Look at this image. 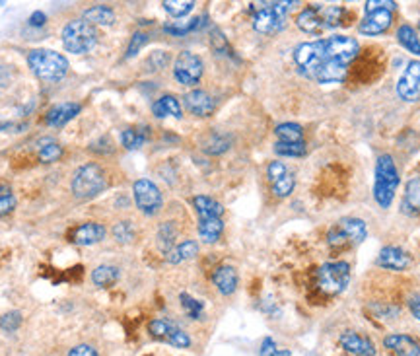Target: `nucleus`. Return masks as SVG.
I'll use <instances>...</instances> for the list:
<instances>
[{"mask_svg": "<svg viewBox=\"0 0 420 356\" xmlns=\"http://www.w3.org/2000/svg\"><path fill=\"white\" fill-rule=\"evenodd\" d=\"M419 25H420V24H419Z\"/></svg>", "mask_w": 420, "mask_h": 356, "instance_id": "obj_52", "label": "nucleus"}, {"mask_svg": "<svg viewBox=\"0 0 420 356\" xmlns=\"http://www.w3.org/2000/svg\"><path fill=\"white\" fill-rule=\"evenodd\" d=\"M212 283L218 288V292L224 294V296H230L238 288V273H235L232 265H220L212 273Z\"/></svg>", "mask_w": 420, "mask_h": 356, "instance_id": "obj_20", "label": "nucleus"}, {"mask_svg": "<svg viewBox=\"0 0 420 356\" xmlns=\"http://www.w3.org/2000/svg\"><path fill=\"white\" fill-rule=\"evenodd\" d=\"M132 195H134V203L139 206L140 213L152 214L160 213L162 208V191L158 189V185L150 179H139L132 185Z\"/></svg>", "mask_w": 420, "mask_h": 356, "instance_id": "obj_9", "label": "nucleus"}, {"mask_svg": "<svg viewBox=\"0 0 420 356\" xmlns=\"http://www.w3.org/2000/svg\"><path fill=\"white\" fill-rule=\"evenodd\" d=\"M403 206L411 208L412 213H420V177H412L411 182L407 183Z\"/></svg>", "mask_w": 420, "mask_h": 356, "instance_id": "obj_31", "label": "nucleus"}, {"mask_svg": "<svg viewBox=\"0 0 420 356\" xmlns=\"http://www.w3.org/2000/svg\"><path fill=\"white\" fill-rule=\"evenodd\" d=\"M179 300H181V306L187 312V316L191 317V319H202V312H204V304L201 300H194L193 296H189V294H181L179 296Z\"/></svg>", "mask_w": 420, "mask_h": 356, "instance_id": "obj_36", "label": "nucleus"}, {"mask_svg": "<svg viewBox=\"0 0 420 356\" xmlns=\"http://www.w3.org/2000/svg\"><path fill=\"white\" fill-rule=\"evenodd\" d=\"M175 236H177L175 224H173V222H163L162 226H160V230H158V244H160V247H162L165 254H168L170 249H173Z\"/></svg>", "mask_w": 420, "mask_h": 356, "instance_id": "obj_34", "label": "nucleus"}, {"mask_svg": "<svg viewBox=\"0 0 420 356\" xmlns=\"http://www.w3.org/2000/svg\"><path fill=\"white\" fill-rule=\"evenodd\" d=\"M319 286L329 294H341L350 280V265L344 261L325 263L317 273Z\"/></svg>", "mask_w": 420, "mask_h": 356, "instance_id": "obj_7", "label": "nucleus"}, {"mask_svg": "<svg viewBox=\"0 0 420 356\" xmlns=\"http://www.w3.org/2000/svg\"><path fill=\"white\" fill-rule=\"evenodd\" d=\"M183 103H185L187 109L191 111L193 115H197V117H210L214 113V107H216L214 100L204 90H191L183 97Z\"/></svg>", "mask_w": 420, "mask_h": 356, "instance_id": "obj_14", "label": "nucleus"}, {"mask_svg": "<svg viewBox=\"0 0 420 356\" xmlns=\"http://www.w3.org/2000/svg\"><path fill=\"white\" fill-rule=\"evenodd\" d=\"M148 141L146 127H129L121 133V143L127 150H136Z\"/></svg>", "mask_w": 420, "mask_h": 356, "instance_id": "obj_27", "label": "nucleus"}, {"mask_svg": "<svg viewBox=\"0 0 420 356\" xmlns=\"http://www.w3.org/2000/svg\"><path fill=\"white\" fill-rule=\"evenodd\" d=\"M47 16L43 14V12H33L30 16V25L31 28H41V25L45 24Z\"/></svg>", "mask_w": 420, "mask_h": 356, "instance_id": "obj_50", "label": "nucleus"}, {"mask_svg": "<svg viewBox=\"0 0 420 356\" xmlns=\"http://www.w3.org/2000/svg\"><path fill=\"white\" fill-rule=\"evenodd\" d=\"M202 71H204V64H202L201 57L189 53V51L179 53L175 64H173V76L183 86L199 84V80L202 78Z\"/></svg>", "mask_w": 420, "mask_h": 356, "instance_id": "obj_8", "label": "nucleus"}, {"mask_svg": "<svg viewBox=\"0 0 420 356\" xmlns=\"http://www.w3.org/2000/svg\"><path fill=\"white\" fill-rule=\"evenodd\" d=\"M409 308H411L412 316L420 321V294H414L411 300H409Z\"/></svg>", "mask_w": 420, "mask_h": 356, "instance_id": "obj_49", "label": "nucleus"}, {"mask_svg": "<svg viewBox=\"0 0 420 356\" xmlns=\"http://www.w3.org/2000/svg\"><path fill=\"white\" fill-rule=\"evenodd\" d=\"M341 345L344 350H349L354 356H375V347L370 339L354 331H346L341 335Z\"/></svg>", "mask_w": 420, "mask_h": 356, "instance_id": "obj_18", "label": "nucleus"}, {"mask_svg": "<svg viewBox=\"0 0 420 356\" xmlns=\"http://www.w3.org/2000/svg\"><path fill=\"white\" fill-rule=\"evenodd\" d=\"M232 146V136L228 135H210L204 144H202V150L209 152V154H222Z\"/></svg>", "mask_w": 420, "mask_h": 356, "instance_id": "obj_33", "label": "nucleus"}, {"mask_svg": "<svg viewBox=\"0 0 420 356\" xmlns=\"http://www.w3.org/2000/svg\"><path fill=\"white\" fill-rule=\"evenodd\" d=\"M80 109H82V105L74 102H64L59 103V105H53L51 109L47 111L45 123L49 127H64L69 121L76 117Z\"/></svg>", "mask_w": 420, "mask_h": 356, "instance_id": "obj_15", "label": "nucleus"}, {"mask_svg": "<svg viewBox=\"0 0 420 356\" xmlns=\"http://www.w3.org/2000/svg\"><path fill=\"white\" fill-rule=\"evenodd\" d=\"M20 325H22V314L20 312H8L4 316L0 317V329L6 333H14L20 329Z\"/></svg>", "mask_w": 420, "mask_h": 356, "instance_id": "obj_42", "label": "nucleus"}, {"mask_svg": "<svg viewBox=\"0 0 420 356\" xmlns=\"http://www.w3.org/2000/svg\"><path fill=\"white\" fill-rule=\"evenodd\" d=\"M391 22H393V10H375L366 14L358 30L362 35H380L387 30Z\"/></svg>", "mask_w": 420, "mask_h": 356, "instance_id": "obj_13", "label": "nucleus"}, {"mask_svg": "<svg viewBox=\"0 0 420 356\" xmlns=\"http://www.w3.org/2000/svg\"><path fill=\"white\" fill-rule=\"evenodd\" d=\"M253 28L259 33H276L284 28L286 12L292 2H263L253 4Z\"/></svg>", "mask_w": 420, "mask_h": 356, "instance_id": "obj_5", "label": "nucleus"}, {"mask_svg": "<svg viewBox=\"0 0 420 356\" xmlns=\"http://www.w3.org/2000/svg\"><path fill=\"white\" fill-rule=\"evenodd\" d=\"M84 20L86 22H90L92 25H113V22H115V12L109 8V6L98 4V6H92L90 10H86Z\"/></svg>", "mask_w": 420, "mask_h": 356, "instance_id": "obj_28", "label": "nucleus"}, {"mask_svg": "<svg viewBox=\"0 0 420 356\" xmlns=\"http://www.w3.org/2000/svg\"><path fill=\"white\" fill-rule=\"evenodd\" d=\"M28 64L37 78L45 82H59L69 72V61L51 49H35L28 55Z\"/></svg>", "mask_w": 420, "mask_h": 356, "instance_id": "obj_2", "label": "nucleus"}, {"mask_svg": "<svg viewBox=\"0 0 420 356\" xmlns=\"http://www.w3.org/2000/svg\"><path fill=\"white\" fill-rule=\"evenodd\" d=\"M397 94L404 102L420 100V61H411L407 64V71L397 82Z\"/></svg>", "mask_w": 420, "mask_h": 356, "instance_id": "obj_12", "label": "nucleus"}, {"mask_svg": "<svg viewBox=\"0 0 420 356\" xmlns=\"http://www.w3.org/2000/svg\"><path fill=\"white\" fill-rule=\"evenodd\" d=\"M4 127H8V125H0V129H4Z\"/></svg>", "mask_w": 420, "mask_h": 356, "instance_id": "obj_51", "label": "nucleus"}, {"mask_svg": "<svg viewBox=\"0 0 420 356\" xmlns=\"http://www.w3.org/2000/svg\"><path fill=\"white\" fill-rule=\"evenodd\" d=\"M162 6L170 16L183 18L194 8V2L193 0H165Z\"/></svg>", "mask_w": 420, "mask_h": 356, "instance_id": "obj_35", "label": "nucleus"}, {"mask_svg": "<svg viewBox=\"0 0 420 356\" xmlns=\"http://www.w3.org/2000/svg\"><path fill=\"white\" fill-rule=\"evenodd\" d=\"M105 187H107V175L98 164H86L78 167L70 183V189L76 198H92L100 195Z\"/></svg>", "mask_w": 420, "mask_h": 356, "instance_id": "obj_4", "label": "nucleus"}, {"mask_svg": "<svg viewBox=\"0 0 420 356\" xmlns=\"http://www.w3.org/2000/svg\"><path fill=\"white\" fill-rule=\"evenodd\" d=\"M62 156V148L61 144L54 143L53 138H45L39 143V160L45 162V164H51V162H57V160Z\"/></svg>", "mask_w": 420, "mask_h": 356, "instance_id": "obj_32", "label": "nucleus"}, {"mask_svg": "<svg viewBox=\"0 0 420 356\" xmlns=\"http://www.w3.org/2000/svg\"><path fill=\"white\" fill-rule=\"evenodd\" d=\"M113 237H115L119 244H131L134 239V228L129 220L117 222L113 226Z\"/></svg>", "mask_w": 420, "mask_h": 356, "instance_id": "obj_38", "label": "nucleus"}, {"mask_svg": "<svg viewBox=\"0 0 420 356\" xmlns=\"http://www.w3.org/2000/svg\"><path fill=\"white\" fill-rule=\"evenodd\" d=\"M360 45L349 35H331L327 40L302 43L294 49L296 66L303 76L319 84L342 82L349 64L356 59Z\"/></svg>", "mask_w": 420, "mask_h": 356, "instance_id": "obj_1", "label": "nucleus"}, {"mask_svg": "<svg viewBox=\"0 0 420 356\" xmlns=\"http://www.w3.org/2000/svg\"><path fill=\"white\" fill-rule=\"evenodd\" d=\"M165 63H168V55L163 53V51H156V53H152V57L148 59V71H160V69H163L165 66Z\"/></svg>", "mask_w": 420, "mask_h": 356, "instance_id": "obj_47", "label": "nucleus"}, {"mask_svg": "<svg viewBox=\"0 0 420 356\" xmlns=\"http://www.w3.org/2000/svg\"><path fill=\"white\" fill-rule=\"evenodd\" d=\"M397 40H399V43H401L407 51H411L412 55L420 57V40L411 25H401V28L397 30Z\"/></svg>", "mask_w": 420, "mask_h": 356, "instance_id": "obj_29", "label": "nucleus"}, {"mask_svg": "<svg viewBox=\"0 0 420 356\" xmlns=\"http://www.w3.org/2000/svg\"><path fill=\"white\" fill-rule=\"evenodd\" d=\"M148 331H150L152 337L163 340V343H168L171 347H191V337H189L179 325L170 321V319H152V321L148 324Z\"/></svg>", "mask_w": 420, "mask_h": 356, "instance_id": "obj_10", "label": "nucleus"}, {"mask_svg": "<svg viewBox=\"0 0 420 356\" xmlns=\"http://www.w3.org/2000/svg\"><path fill=\"white\" fill-rule=\"evenodd\" d=\"M66 356H98V352H95V348L93 347H90V345L82 343V345H76V347L70 348L69 355Z\"/></svg>", "mask_w": 420, "mask_h": 356, "instance_id": "obj_48", "label": "nucleus"}, {"mask_svg": "<svg viewBox=\"0 0 420 356\" xmlns=\"http://www.w3.org/2000/svg\"><path fill=\"white\" fill-rule=\"evenodd\" d=\"M276 136L280 138V143H290V144H298L303 143V131L300 125L296 123H282L276 127Z\"/></svg>", "mask_w": 420, "mask_h": 356, "instance_id": "obj_30", "label": "nucleus"}, {"mask_svg": "<svg viewBox=\"0 0 420 356\" xmlns=\"http://www.w3.org/2000/svg\"><path fill=\"white\" fill-rule=\"evenodd\" d=\"M197 254H199V244L193 242V239H185V242H181L177 246H173V249H170L165 254V259L173 263V265H177V263L187 261V259H193Z\"/></svg>", "mask_w": 420, "mask_h": 356, "instance_id": "obj_24", "label": "nucleus"}, {"mask_svg": "<svg viewBox=\"0 0 420 356\" xmlns=\"http://www.w3.org/2000/svg\"><path fill=\"white\" fill-rule=\"evenodd\" d=\"M224 232L222 218H201L199 220V236L204 244H214Z\"/></svg>", "mask_w": 420, "mask_h": 356, "instance_id": "obj_23", "label": "nucleus"}, {"mask_svg": "<svg viewBox=\"0 0 420 356\" xmlns=\"http://www.w3.org/2000/svg\"><path fill=\"white\" fill-rule=\"evenodd\" d=\"M395 2H387V0H368L366 2V14L375 12V10H395Z\"/></svg>", "mask_w": 420, "mask_h": 356, "instance_id": "obj_46", "label": "nucleus"}, {"mask_svg": "<svg viewBox=\"0 0 420 356\" xmlns=\"http://www.w3.org/2000/svg\"><path fill=\"white\" fill-rule=\"evenodd\" d=\"M294 185H296V179H294V175L290 174L288 172L284 177H280L279 182H274L272 183V193L276 195V197H288L292 191H294Z\"/></svg>", "mask_w": 420, "mask_h": 356, "instance_id": "obj_39", "label": "nucleus"}, {"mask_svg": "<svg viewBox=\"0 0 420 356\" xmlns=\"http://www.w3.org/2000/svg\"><path fill=\"white\" fill-rule=\"evenodd\" d=\"M286 174H288V170L282 162H271V166L267 167V175H269V179H271L272 183L279 182L280 177H284Z\"/></svg>", "mask_w": 420, "mask_h": 356, "instance_id": "obj_45", "label": "nucleus"}, {"mask_svg": "<svg viewBox=\"0 0 420 356\" xmlns=\"http://www.w3.org/2000/svg\"><path fill=\"white\" fill-rule=\"evenodd\" d=\"M152 111H154L156 117H181V105L179 102L173 97V95H163L160 97L158 102L152 105Z\"/></svg>", "mask_w": 420, "mask_h": 356, "instance_id": "obj_26", "label": "nucleus"}, {"mask_svg": "<svg viewBox=\"0 0 420 356\" xmlns=\"http://www.w3.org/2000/svg\"><path fill=\"white\" fill-rule=\"evenodd\" d=\"M296 25L305 33H319L325 25H323V20L319 16L317 6H311V8L302 10L298 18H296Z\"/></svg>", "mask_w": 420, "mask_h": 356, "instance_id": "obj_21", "label": "nucleus"}, {"mask_svg": "<svg viewBox=\"0 0 420 356\" xmlns=\"http://www.w3.org/2000/svg\"><path fill=\"white\" fill-rule=\"evenodd\" d=\"M383 345L393 350L397 356H420V347L409 335H387Z\"/></svg>", "mask_w": 420, "mask_h": 356, "instance_id": "obj_19", "label": "nucleus"}, {"mask_svg": "<svg viewBox=\"0 0 420 356\" xmlns=\"http://www.w3.org/2000/svg\"><path fill=\"white\" fill-rule=\"evenodd\" d=\"M317 10L325 28H334V25L341 24V18H342L341 6H329V8H321V6H317Z\"/></svg>", "mask_w": 420, "mask_h": 356, "instance_id": "obj_40", "label": "nucleus"}, {"mask_svg": "<svg viewBox=\"0 0 420 356\" xmlns=\"http://www.w3.org/2000/svg\"><path fill=\"white\" fill-rule=\"evenodd\" d=\"M16 208V197H14V191L10 185L6 183H2L0 185V216H6Z\"/></svg>", "mask_w": 420, "mask_h": 356, "instance_id": "obj_37", "label": "nucleus"}, {"mask_svg": "<svg viewBox=\"0 0 420 356\" xmlns=\"http://www.w3.org/2000/svg\"><path fill=\"white\" fill-rule=\"evenodd\" d=\"M193 206L199 218H222L224 214V206L220 205L218 201L210 197H204V195H199V197L193 198Z\"/></svg>", "mask_w": 420, "mask_h": 356, "instance_id": "obj_22", "label": "nucleus"}, {"mask_svg": "<svg viewBox=\"0 0 420 356\" xmlns=\"http://www.w3.org/2000/svg\"><path fill=\"white\" fill-rule=\"evenodd\" d=\"M397 185H399V172L395 162L389 154H381L375 162V183H373V198L381 208L391 206Z\"/></svg>", "mask_w": 420, "mask_h": 356, "instance_id": "obj_3", "label": "nucleus"}, {"mask_svg": "<svg viewBox=\"0 0 420 356\" xmlns=\"http://www.w3.org/2000/svg\"><path fill=\"white\" fill-rule=\"evenodd\" d=\"M378 265L383 267V269L404 271L411 265V257H409V254L403 251L401 247L387 246L383 247L380 251V255H378Z\"/></svg>", "mask_w": 420, "mask_h": 356, "instance_id": "obj_17", "label": "nucleus"}, {"mask_svg": "<svg viewBox=\"0 0 420 356\" xmlns=\"http://www.w3.org/2000/svg\"><path fill=\"white\" fill-rule=\"evenodd\" d=\"M259 356H292V355H290V350H284V348L280 350V348L276 347L274 339L267 337V339L263 340V345H261Z\"/></svg>", "mask_w": 420, "mask_h": 356, "instance_id": "obj_43", "label": "nucleus"}, {"mask_svg": "<svg viewBox=\"0 0 420 356\" xmlns=\"http://www.w3.org/2000/svg\"><path fill=\"white\" fill-rule=\"evenodd\" d=\"M274 152L279 156H290V158H298L305 154V143L290 144V143H276L274 144Z\"/></svg>", "mask_w": 420, "mask_h": 356, "instance_id": "obj_41", "label": "nucleus"}, {"mask_svg": "<svg viewBox=\"0 0 420 356\" xmlns=\"http://www.w3.org/2000/svg\"><path fill=\"white\" fill-rule=\"evenodd\" d=\"M103 237H105V226H101L98 222H86L72 232L70 242L76 244V246H93V244L101 242Z\"/></svg>", "mask_w": 420, "mask_h": 356, "instance_id": "obj_16", "label": "nucleus"}, {"mask_svg": "<svg viewBox=\"0 0 420 356\" xmlns=\"http://www.w3.org/2000/svg\"><path fill=\"white\" fill-rule=\"evenodd\" d=\"M148 41V35L146 33H134L131 40V45H129V49H127V59H131V57H134L136 53H139L140 49L144 47V43Z\"/></svg>", "mask_w": 420, "mask_h": 356, "instance_id": "obj_44", "label": "nucleus"}, {"mask_svg": "<svg viewBox=\"0 0 420 356\" xmlns=\"http://www.w3.org/2000/svg\"><path fill=\"white\" fill-rule=\"evenodd\" d=\"M121 277V271L115 265H100L98 269L92 273L93 285L100 286V288H109L113 286Z\"/></svg>", "mask_w": 420, "mask_h": 356, "instance_id": "obj_25", "label": "nucleus"}, {"mask_svg": "<svg viewBox=\"0 0 420 356\" xmlns=\"http://www.w3.org/2000/svg\"><path fill=\"white\" fill-rule=\"evenodd\" d=\"M368 236L366 222L360 218H342L331 232H329V244L339 246L344 242L350 244H362Z\"/></svg>", "mask_w": 420, "mask_h": 356, "instance_id": "obj_11", "label": "nucleus"}, {"mask_svg": "<svg viewBox=\"0 0 420 356\" xmlns=\"http://www.w3.org/2000/svg\"><path fill=\"white\" fill-rule=\"evenodd\" d=\"M95 43H98V30L86 20L69 22L62 30V45L69 53H74V55L88 53Z\"/></svg>", "mask_w": 420, "mask_h": 356, "instance_id": "obj_6", "label": "nucleus"}]
</instances>
